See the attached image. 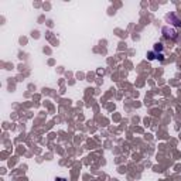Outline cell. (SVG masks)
Wrapping results in <instances>:
<instances>
[{"label": "cell", "mask_w": 181, "mask_h": 181, "mask_svg": "<svg viewBox=\"0 0 181 181\" xmlns=\"http://www.w3.org/2000/svg\"><path fill=\"white\" fill-rule=\"evenodd\" d=\"M163 34H164L166 38H171V40H175V38H177L175 30H173V28H170V27H163Z\"/></svg>", "instance_id": "obj_1"}, {"label": "cell", "mask_w": 181, "mask_h": 181, "mask_svg": "<svg viewBox=\"0 0 181 181\" xmlns=\"http://www.w3.org/2000/svg\"><path fill=\"white\" fill-rule=\"evenodd\" d=\"M163 50V44L161 43H157L156 45H154V51H161Z\"/></svg>", "instance_id": "obj_2"}, {"label": "cell", "mask_w": 181, "mask_h": 181, "mask_svg": "<svg viewBox=\"0 0 181 181\" xmlns=\"http://www.w3.org/2000/svg\"><path fill=\"white\" fill-rule=\"evenodd\" d=\"M57 181H65L64 178H57Z\"/></svg>", "instance_id": "obj_3"}]
</instances>
